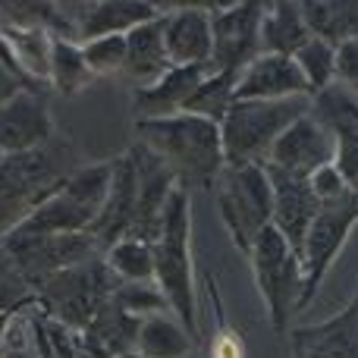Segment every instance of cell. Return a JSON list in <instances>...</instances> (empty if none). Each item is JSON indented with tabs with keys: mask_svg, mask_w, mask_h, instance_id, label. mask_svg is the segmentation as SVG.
Segmentation results:
<instances>
[{
	"mask_svg": "<svg viewBox=\"0 0 358 358\" xmlns=\"http://www.w3.org/2000/svg\"><path fill=\"white\" fill-rule=\"evenodd\" d=\"M157 6V13H173V10H204V13H217L227 6L239 3V0H151Z\"/></svg>",
	"mask_w": 358,
	"mask_h": 358,
	"instance_id": "obj_38",
	"label": "cell"
},
{
	"mask_svg": "<svg viewBox=\"0 0 358 358\" xmlns=\"http://www.w3.org/2000/svg\"><path fill=\"white\" fill-rule=\"evenodd\" d=\"M138 324H142V317L129 315V311L120 308L113 299H107V302L101 305V311L94 315V321L82 330V336H88L94 346H101L113 358H123V355L136 352Z\"/></svg>",
	"mask_w": 358,
	"mask_h": 358,
	"instance_id": "obj_28",
	"label": "cell"
},
{
	"mask_svg": "<svg viewBox=\"0 0 358 358\" xmlns=\"http://www.w3.org/2000/svg\"><path fill=\"white\" fill-rule=\"evenodd\" d=\"M336 82L358 94V38H349L336 48Z\"/></svg>",
	"mask_w": 358,
	"mask_h": 358,
	"instance_id": "obj_36",
	"label": "cell"
},
{
	"mask_svg": "<svg viewBox=\"0 0 358 358\" xmlns=\"http://www.w3.org/2000/svg\"><path fill=\"white\" fill-rule=\"evenodd\" d=\"M136 142L155 151L185 192H210L227 167L220 123L189 110L136 120Z\"/></svg>",
	"mask_w": 358,
	"mask_h": 358,
	"instance_id": "obj_1",
	"label": "cell"
},
{
	"mask_svg": "<svg viewBox=\"0 0 358 358\" xmlns=\"http://www.w3.org/2000/svg\"><path fill=\"white\" fill-rule=\"evenodd\" d=\"M208 76L204 66H170L157 82L132 92V110L136 120H151V117H173V113L185 110L189 98L201 79Z\"/></svg>",
	"mask_w": 358,
	"mask_h": 358,
	"instance_id": "obj_20",
	"label": "cell"
},
{
	"mask_svg": "<svg viewBox=\"0 0 358 358\" xmlns=\"http://www.w3.org/2000/svg\"><path fill=\"white\" fill-rule=\"evenodd\" d=\"M264 170H267V176H271V185H273V217H271V227L280 229V236L289 242L292 252H296L299 261H302L305 236H308L311 223H315V217H317L321 198L315 195L308 176L286 173V170L267 167V164H264Z\"/></svg>",
	"mask_w": 358,
	"mask_h": 358,
	"instance_id": "obj_14",
	"label": "cell"
},
{
	"mask_svg": "<svg viewBox=\"0 0 358 358\" xmlns=\"http://www.w3.org/2000/svg\"><path fill=\"white\" fill-rule=\"evenodd\" d=\"M31 305H35V289L29 286V280L22 277L19 264L13 261L10 248L0 239V315L31 308Z\"/></svg>",
	"mask_w": 358,
	"mask_h": 358,
	"instance_id": "obj_34",
	"label": "cell"
},
{
	"mask_svg": "<svg viewBox=\"0 0 358 358\" xmlns=\"http://www.w3.org/2000/svg\"><path fill=\"white\" fill-rule=\"evenodd\" d=\"M355 227H358L355 192L321 201L317 217L311 223L308 236H305V245H302V299H299V311L311 308V302L317 299L324 280L334 271L336 258L343 255V248H346Z\"/></svg>",
	"mask_w": 358,
	"mask_h": 358,
	"instance_id": "obj_9",
	"label": "cell"
},
{
	"mask_svg": "<svg viewBox=\"0 0 358 358\" xmlns=\"http://www.w3.org/2000/svg\"><path fill=\"white\" fill-rule=\"evenodd\" d=\"M308 179H311V189H315V195L321 198V201H330V198H340L349 192L346 179H343V173L334 167V164H324V167L315 170Z\"/></svg>",
	"mask_w": 358,
	"mask_h": 358,
	"instance_id": "obj_37",
	"label": "cell"
},
{
	"mask_svg": "<svg viewBox=\"0 0 358 358\" xmlns=\"http://www.w3.org/2000/svg\"><path fill=\"white\" fill-rule=\"evenodd\" d=\"M173 66L164 48V13L151 22L138 25L126 35V63H123V79L136 88H145L151 82H157L167 69Z\"/></svg>",
	"mask_w": 358,
	"mask_h": 358,
	"instance_id": "obj_21",
	"label": "cell"
},
{
	"mask_svg": "<svg viewBox=\"0 0 358 358\" xmlns=\"http://www.w3.org/2000/svg\"><path fill=\"white\" fill-rule=\"evenodd\" d=\"M98 76L92 73L85 54H82L79 38H50V57H48V88L60 98H76L79 92H85Z\"/></svg>",
	"mask_w": 358,
	"mask_h": 358,
	"instance_id": "obj_26",
	"label": "cell"
},
{
	"mask_svg": "<svg viewBox=\"0 0 358 358\" xmlns=\"http://www.w3.org/2000/svg\"><path fill=\"white\" fill-rule=\"evenodd\" d=\"M155 283L167 296L182 327L201 343L198 334V286L192 258V192L176 185L155 239Z\"/></svg>",
	"mask_w": 358,
	"mask_h": 358,
	"instance_id": "obj_3",
	"label": "cell"
},
{
	"mask_svg": "<svg viewBox=\"0 0 358 358\" xmlns=\"http://www.w3.org/2000/svg\"><path fill=\"white\" fill-rule=\"evenodd\" d=\"M236 82H239V69H210L201 79V85L195 88V94L189 98L185 110L220 123L223 113L236 101Z\"/></svg>",
	"mask_w": 358,
	"mask_h": 358,
	"instance_id": "obj_30",
	"label": "cell"
},
{
	"mask_svg": "<svg viewBox=\"0 0 358 358\" xmlns=\"http://www.w3.org/2000/svg\"><path fill=\"white\" fill-rule=\"evenodd\" d=\"M0 31H50L79 38L76 22L54 0H0Z\"/></svg>",
	"mask_w": 358,
	"mask_h": 358,
	"instance_id": "obj_25",
	"label": "cell"
},
{
	"mask_svg": "<svg viewBox=\"0 0 358 358\" xmlns=\"http://www.w3.org/2000/svg\"><path fill=\"white\" fill-rule=\"evenodd\" d=\"M311 38L299 0H267L261 16V54H296Z\"/></svg>",
	"mask_w": 358,
	"mask_h": 358,
	"instance_id": "obj_23",
	"label": "cell"
},
{
	"mask_svg": "<svg viewBox=\"0 0 358 358\" xmlns=\"http://www.w3.org/2000/svg\"><path fill=\"white\" fill-rule=\"evenodd\" d=\"M201 352V343L182 327V321L173 311L164 315H148L138 324L136 355L145 358H189Z\"/></svg>",
	"mask_w": 358,
	"mask_h": 358,
	"instance_id": "obj_24",
	"label": "cell"
},
{
	"mask_svg": "<svg viewBox=\"0 0 358 358\" xmlns=\"http://www.w3.org/2000/svg\"><path fill=\"white\" fill-rule=\"evenodd\" d=\"M123 358H145V355H136V352H132V355H123ZM189 358H198V355H189Z\"/></svg>",
	"mask_w": 358,
	"mask_h": 358,
	"instance_id": "obj_41",
	"label": "cell"
},
{
	"mask_svg": "<svg viewBox=\"0 0 358 358\" xmlns=\"http://www.w3.org/2000/svg\"><path fill=\"white\" fill-rule=\"evenodd\" d=\"M311 85L289 54H258L242 66L236 101H283L311 98Z\"/></svg>",
	"mask_w": 358,
	"mask_h": 358,
	"instance_id": "obj_17",
	"label": "cell"
},
{
	"mask_svg": "<svg viewBox=\"0 0 358 358\" xmlns=\"http://www.w3.org/2000/svg\"><path fill=\"white\" fill-rule=\"evenodd\" d=\"M308 113L334 136V167L358 195V94L340 82L311 94Z\"/></svg>",
	"mask_w": 358,
	"mask_h": 358,
	"instance_id": "obj_11",
	"label": "cell"
},
{
	"mask_svg": "<svg viewBox=\"0 0 358 358\" xmlns=\"http://www.w3.org/2000/svg\"><path fill=\"white\" fill-rule=\"evenodd\" d=\"M19 88H38V85H31V82H25L22 76L16 73V69H10L3 60H0V107H3L6 101H10L13 94L19 92Z\"/></svg>",
	"mask_w": 358,
	"mask_h": 358,
	"instance_id": "obj_39",
	"label": "cell"
},
{
	"mask_svg": "<svg viewBox=\"0 0 358 358\" xmlns=\"http://www.w3.org/2000/svg\"><path fill=\"white\" fill-rule=\"evenodd\" d=\"M210 192L233 245L248 255L273 217V185L264 164H227Z\"/></svg>",
	"mask_w": 358,
	"mask_h": 358,
	"instance_id": "obj_6",
	"label": "cell"
},
{
	"mask_svg": "<svg viewBox=\"0 0 358 358\" xmlns=\"http://www.w3.org/2000/svg\"><path fill=\"white\" fill-rule=\"evenodd\" d=\"M136 208H138V170L132 161L129 151L113 157V179H110V192H107L104 210H101L98 223L92 227V236L98 239L101 252L107 245H113L117 239H123L132 229L136 220Z\"/></svg>",
	"mask_w": 358,
	"mask_h": 358,
	"instance_id": "obj_18",
	"label": "cell"
},
{
	"mask_svg": "<svg viewBox=\"0 0 358 358\" xmlns=\"http://www.w3.org/2000/svg\"><path fill=\"white\" fill-rule=\"evenodd\" d=\"M267 0H239L227 10L210 13V29H214V57L210 69H239L252 57L261 54V16H264Z\"/></svg>",
	"mask_w": 358,
	"mask_h": 358,
	"instance_id": "obj_12",
	"label": "cell"
},
{
	"mask_svg": "<svg viewBox=\"0 0 358 358\" xmlns=\"http://www.w3.org/2000/svg\"><path fill=\"white\" fill-rule=\"evenodd\" d=\"M208 296L210 308H214V334L208 340H201V352L198 358H245V346L242 336L233 330V324L227 321V308H223L220 289H217L214 277H208Z\"/></svg>",
	"mask_w": 358,
	"mask_h": 358,
	"instance_id": "obj_31",
	"label": "cell"
},
{
	"mask_svg": "<svg viewBox=\"0 0 358 358\" xmlns=\"http://www.w3.org/2000/svg\"><path fill=\"white\" fill-rule=\"evenodd\" d=\"M113 179V157L110 161L79 164L60 189L38 204L22 223V233H92L104 210L107 192Z\"/></svg>",
	"mask_w": 358,
	"mask_h": 358,
	"instance_id": "obj_4",
	"label": "cell"
},
{
	"mask_svg": "<svg viewBox=\"0 0 358 358\" xmlns=\"http://www.w3.org/2000/svg\"><path fill=\"white\" fill-rule=\"evenodd\" d=\"M57 136L50 113V88H19L0 107V155L41 148Z\"/></svg>",
	"mask_w": 358,
	"mask_h": 358,
	"instance_id": "obj_13",
	"label": "cell"
},
{
	"mask_svg": "<svg viewBox=\"0 0 358 358\" xmlns=\"http://www.w3.org/2000/svg\"><path fill=\"white\" fill-rule=\"evenodd\" d=\"M299 6L315 38H324L334 48L358 38V0H299Z\"/></svg>",
	"mask_w": 358,
	"mask_h": 358,
	"instance_id": "obj_27",
	"label": "cell"
},
{
	"mask_svg": "<svg viewBox=\"0 0 358 358\" xmlns=\"http://www.w3.org/2000/svg\"><path fill=\"white\" fill-rule=\"evenodd\" d=\"M110 299L126 308L136 317H148V315H164V311H173L167 302V296L161 292V286L155 280H117Z\"/></svg>",
	"mask_w": 358,
	"mask_h": 358,
	"instance_id": "obj_33",
	"label": "cell"
},
{
	"mask_svg": "<svg viewBox=\"0 0 358 358\" xmlns=\"http://www.w3.org/2000/svg\"><path fill=\"white\" fill-rule=\"evenodd\" d=\"M311 98L283 101H233L220 120L223 161L227 164H264L283 129L308 113Z\"/></svg>",
	"mask_w": 358,
	"mask_h": 358,
	"instance_id": "obj_5",
	"label": "cell"
},
{
	"mask_svg": "<svg viewBox=\"0 0 358 358\" xmlns=\"http://www.w3.org/2000/svg\"><path fill=\"white\" fill-rule=\"evenodd\" d=\"M104 261L117 280H155V242L123 236L104 248Z\"/></svg>",
	"mask_w": 358,
	"mask_h": 358,
	"instance_id": "obj_29",
	"label": "cell"
},
{
	"mask_svg": "<svg viewBox=\"0 0 358 358\" xmlns=\"http://www.w3.org/2000/svg\"><path fill=\"white\" fill-rule=\"evenodd\" d=\"M157 6L151 0H92L79 19H76V31L79 41L101 35H129L132 29L157 19Z\"/></svg>",
	"mask_w": 358,
	"mask_h": 358,
	"instance_id": "obj_22",
	"label": "cell"
},
{
	"mask_svg": "<svg viewBox=\"0 0 358 358\" xmlns=\"http://www.w3.org/2000/svg\"><path fill=\"white\" fill-rule=\"evenodd\" d=\"M82 54H85L88 66L98 79L104 76H120L126 63V35H101L85 38L82 41Z\"/></svg>",
	"mask_w": 358,
	"mask_h": 358,
	"instance_id": "obj_35",
	"label": "cell"
},
{
	"mask_svg": "<svg viewBox=\"0 0 358 358\" xmlns=\"http://www.w3.org/2000/svg\"><path fill=\"white\" fill-rule=\"evenodd\" d=\"M113 286H117V277L107 267L104 252H101L94 258H85L66 271L54 273L44 286H38L35 305L50 321L63 324L73 334H82L94 321L101 305L110 299Z\"/></svg>",
	"mask_w": 358,
	"mask_h": 358,
	"instance_id": "obj_7",
	"label": "cell"
},
{
	"mask_svg": "<svg viewBox=\"0 0 358 358\" xmlns=\"http://www.w3.org/2000/svg\"><path fill=\"white\" fill-rule=\"evenodd\" d=\"M79 164L76 145L60 132L41 148L0 155V239L22 227Z\"/></svg>",
	"mask_w": 358,
	"mask_h": 358,
	"instance_id": "obj_2",
	"label": "cell"
},
{
	"mask_svg": "<svg viewBox=\"0 0 358 358\" xmlns=\"http://www.w3.org/2000/svg\"><path fill=\"white\" fill-rule=\"evenodd\" d=\"M164 48L173 66H210L214 57V29L210 13L173 10L164 13Z\"/></svg>",
	"mask_w": 358,
	"mask_h": 358,
	"instance_id": "obj_19",
	"label": "cell"
},
{
	"mask_svg": "<svg viewBox=\"0 0 358 358\" xmlns=\"http://www.w3.org/2000/svg\"><path fill=\"white\" fill-rule=\"evenodd\" d=\"M248 267L252 280L264 302L267 321L273 334H289L292 317L299 315V299H302V261L292 252V245L280 236V229L267 227L248 248Z\"/></svg>",
	"mask_w": 358,
	"mask_h": 358,
	"instance_id": "obj_8",
	"label": "cell"
},
{
	"mask_svg": "<svg viewBox=\"0 0 358 358\" xmlns=\"http://www.w3.org/2000/svg\"><path fill=\"white\" fill-rule=\"evenodd\" d=\"M3 245L10 248L13 261L19 264L31 289L44 286L54 273L101 255V245L92 233H22V229H13L10 236H3Z\"/></svg>",
	"mask_w": 358,
	"mask_h": 358,
	"instance_id": "obj_10",
	"label": "cell"
},
{
	"mask_svg": "<svg viewBox=\"0 0 358 358\" xmlns=\"http://www.w3.org/2000/svg\"><path fill=\"white\" fill-rule=\"evenodd\" d=\"M264 164L296 176H311L324 164H334V136L311 113H302L273 142Z\"/></svg>",
	"mask_w": 358,
	"mask_h": 358,
	"instance_id": "obj_15",
	"label": "cell"
},
{
	"mask_svg": "<svg viewBox=\"0 0 358 358\" xmlns=\"http://www.w3.org/2000/svg\"><path fill=\"white\" fill-rule=\"evenodd\" d=\"M289 352L292 358H358V289L327 321L289 327Z\"/></svg>",
	"mask_w": 358,
	"mask_h": 358,
	"instance_id": "obj_16",
	"label": "cell"
},
{
	"mask_svg": "<svg viewBox=\"0 0 358 358\" xmlns=\"http://www.w3.org/2000/svg\"><path fill=\"white\" fill-rule=\"evenodd\" d=\"M292 60H296V66L302 69V76L311 85V92H321V88L330 85V82H336V48L327 44L324 38L311 35L308 41L292 54Z\"/></svg>",
	"mask_w": 358,
	"mask_h": 358,
	"instance_id": "obj_32",
	"label": "cell"
},
{
	"mask_svg": "<svg viewBox=\"0 0 358 358\" xmlns=\"http://www.w3.org/2000/svg\"><path fill=\"white\" fill-rule=\"evenodd\" d=\"M3 358H44L41 352H29V349H22V346H6V352H3Z\"/></svg>",
	"mask_w": 358,
	"mask_h": 358,
	"instance_id": "obj_40",
	"label": "cell"
}]
</instances>
